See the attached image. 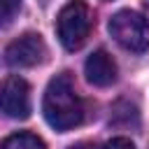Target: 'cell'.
I'll return each mask as SVG.
<instances>
[{
  "label": "cell",
  "mask_w": 149,
  "mask_h": 149,
  "mask_svg": "<svg viewBox=\"0 0 149 149\" xmlns=\"http://www.w3.org/2000/svg\"><path fill=\"white\" fill-rule=\"evenodd\" d=\"M93 28V14L88 9L86 2L81 0H70L61 12H58V21H56V30H58V40L65 49L74 51L79 49L88 33Z\"/></svg>",
  "instance_id": "7a4b0ae2"
},
{
  "label": "cell",
  "mask_w": 149,
  "mask_h": 149,
  "mask_svg": "<svg viewBox=\"0 0 149 149\" xmlns=\"http://www.w3.org/2000/svg\"><path fill=\"white\" fill-rule=\"evenodd\" d=\"M5 58L12 68H35L47 61V44L40 33H26L7 47Z\"/></svg>",
  "instance_id": "277c9868"
},
{
  "label": "cell",
  "mask_w": 149,
  "mask_h": 149,
  "mask_svg": "<svg viewBox=\"0 0 149 149\" xmlns=\"http://www.w3.org/2000/svg\"><path fill=\"white\" fill-rule=\"evenodd\" d=\"M0 109L9 119H26L30 114V88L21 77H7L0 84Z\"/></svg>",
  "instance_id": "5b68a950"
},
{
  "label": "cell",
  "mask_w": 149,
  "mask_h": 149,
  "mask_svg": "<svg viewBox=\"0 0 149 149\" xmlns=\"http://www.w3.org/2000/svg\"><path fill=\"white\" fill-rule=\"evenodd\" d=\"M2 147H12V149H44V140L37 137L35 133H14L9 137L2 140Z\"/></svg>",
  "instance_id": "52a82bcc"
},
{
  "label": "cell",
  "mask_w": 149,
  "mask_h": 149,
  "mask_svg": "<svg viewBox=\"0 0 149 149\" xmlns=\"http://www.w3.org/2000/svg\"><path fill=\"white\" fill-rule=\"evenodd\" d=\"M42 109H44L47 123L61 133L70 130L84 121V102L77 95L74 81L68 72H61L49 81V86L44 91Z\"/></svg>",
  "instance_id": "6da1fadb"
},
{
  "label": "cell",
  "mask_w": 149,
  "mask_h": 149,
  "mask_svg": "<svg viewBox=\"0 0 149 149\" xmlns=\"http://www.w3.org/2000/svg\"><path fill=\"white\" fill-rule=\"evenodd\" d=\"M107 144H121V147H133V142H130V137H112Z\"/></svg>",
  "instance_id": "9c48e42d"
},
{
  "label": "cell",
  "mask_w": 149,
  "mask_h": 149,
  "mask_svg": "<svg viewBox=\"0 0 149 149\" xmlns=\"http://www.w3.org/2000/svg\"><path fill=\"white\" fill-rule=\"evenodd\" d=\"M84 72H86V79L93 86H109L116 79V63L112 61V56L107 51L98 49L86 58Z\"/></svg>",
  "instance_id": "8992f818"
},
{
  "label": "cell",
  "mask_w": 149,
  "mask_h": 149,
  "mask_svg": "<svg viewBox=\"0 0 149 149\" xmlns=\"http://www.w3.org/2000/svg\"><path fill=\"white\" fill-rule=\"evenodd\" d=\"M19 5L21 0H0V26L12 21V16L19 12Z\"/></svg>",
  "instance_id": "ba28073f"
},
{
  "label": "cell",
  "mask_w": 149,
  "mask_h": 149,
  "mask_svg": "<svg viewBox=\"0 0 149 149\" xmlns=\"http://www.w3.org/2000/svg\"><path fill=\"white\" fill-rule=\"evenodd\" d=\"M109 35L128 51L142 54L149 49V19L133 9H121L109 19Z\"/></svg>",
  "instance_id": "3957f363"
}]
</instances>
